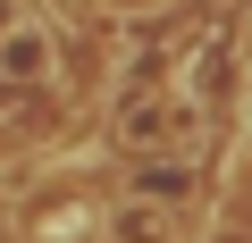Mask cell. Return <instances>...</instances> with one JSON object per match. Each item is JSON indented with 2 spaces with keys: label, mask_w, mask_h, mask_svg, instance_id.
<instances>
[{
  "label": "cell",
  "mask_w": 252,
  "mask_h": 243,
  "mask_svg": "<svg viewBox=\"0 0 252 243\" xmlns=\"http://www.w3.org/2000/svg\"><path fill=\"white\" fill-rule=\"evenodd\" d=\"M193 135H202V101H185V92H143L118 109V143H135V151H168Z\"/></svg>",
  "instance_id": "cell-1"
},
{
  "label": "cell",
  "mask_w": 252,
  "mask_h": 243,
  "mask_svg": "<svg viewBox=\"0 0 252 243\" xmlns=\"http://www.w3.org/2000/svg\"><path fill=\"white\" fill-rule=\"evenodd\" d=\"M51 67H59V42H51L42 17H9L0 26V76L9 84H51Z\"/></svg>",
  "instance_id": "cell-2"
},
{
  "label": "cell",
  "mask_w": 252,
  "mask_h": 243,
  "mask_svg": "<svg viewBox=\"0 0 252 243\" xmlns=\"http://www.w3.org/2000/svg\"><path fill=\"white\" fill-rule=\"evenodd\" d=\"M109 235L118 243H168V210L160 201H118L109 210Z\"/></svg>",
  "instance_id": "cell-3"
},
{
  "label": "cell",
  "mask_w": 252,
  "mask_h": 243,
  "mask_svg": "<svg viewBox=\"0 0 252 243\" xmlns=\"http://www.w3.org/2000/svg\"><path fill=\"white\" fill-rule=\"evenodd\" d=\"M101 9H118V17H143V9H168V0H101Z\"/></svg>",
  "instance_id": "cell-4"
}]
</instances>
